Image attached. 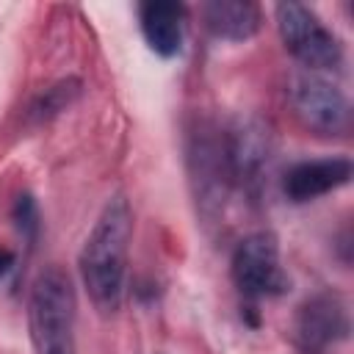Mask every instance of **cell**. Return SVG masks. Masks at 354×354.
I'll return each instance as SVG.
<instances>
[{"instance_id": "obj_6", "label": "cell", "mask_w": 354, "mask_h": 354, "mask_svg": "<svg viewBox=\"0 0 354 354\" xmlns=\"http://www.w3.org/2000/svg\"><path fill=\"white\" fill-rule=\"evenodd\" d=\"M351 180V163L346 158H318L301 160L288 169L282 177V191L290 202H310L318 199Z\"/></svg>"}, {"instance_id": "obj_4", "label": "cell", "mask_w": 354, "mask_h": 354, "mask_svg": "<svg viewBox=\"0 0 354 354\" xmlns=\"http://www.w3.org/2000/svg\"><path fill=\"white\" fill-rule=\"evenodd\" d=\"M290 102L296 116L321 136H340L348 130L351 108L346 94L315 72H301L293 77Z\"/></svg>"}, {"instance_id": "obj_12", "label": "cell", "mask_w": 354, "mask_h": 354, "mask_svg": "<svg viewBox=\"0 0 354 354\" xmlns=\"http://www.w3.org/2000/svg\"><path fill=\"white\" fill-rule=\"evenodd\" d=\"M14 268V252L8 249H0V282L8 277V271Z\"/></svg>"}, {"instance_id": "obj_1", "label": "cell", "mask_w": 354, "mask_h": 354, "mask_svg": "<svg viewBox=\"0 0 354 354\" xmlns=\"http://www.w3.org/2000/svg\"><path fill=\"white\" fill-rule=\"evenodd\" d=\"M133 235V213L124 196H113L80 249V277L100 313H116L124 293L127 246Z\"/></svg>"}, {"instance_id": "obj_7", "label": "cell", "mask_w": 354, "mask_h": 354, "mask_svg": "<svg viewBox=\"0 0 354 354\" xmlns=\"http://www.w3.org/2000/svg\"><path fill=\"white\" fill-rule=\"evenodd\" d=\"M346 332H348L346 310H343L340 299H335L329 293H321V296L310 299L299 313L296 335H299V343L307 351L326 348L329 343L346 337Z\"/></svg>"}, {"instance_id": "obj_8", "label": "cell", "mask_w": 354, "mask_h": 354, "mask_svg": "<svg viewBox=\"0 0 354 354\" xmlns=\"http://www.w3.org/2000/svg\"><path fill=\"white\" fill-rule=\"evenodd\" d=\"M141 33L152 53L160 58H174L183 50V30H185V8L174 0H149L138 8Z\"/></svg>"}, {"instance_id": "obj_11", "label": "cell", "mask_w": 354, "mask_h": 354, "mask_svg": "<svg viewBox=\"0 0 354 354\" xmlns=\"http://www.w3.org/2000/svg\"><path fill=\"white\" fill-rule=\"evenodd\" d=\"M14 218H17V227L22 232H33L36 224H39V216H36V205L30 196H19L17 205H14Z\"/></svg>"}, {"instance_id": "obj_9", "label": "cell", "mask_w": 354, "mask_h": 354, "mask_svg": "<svg viewBox=\"0 0 354 354\" xmlns=\"http://www.w3.org/2000/svg\"><path fill=\"white\" fill-rule=\"evenodd\" d=\"M205 25L213 36L243 41L260 30V8L249 0H210L202 6Z\"/></svg>"}, {"instance_id": "obj_10", "label": "cell", "mask_w": 354, "mask_h": 354, "mask_svg": "<svg viewBox=\"0 0 354 354\" xmlns=\"http://www.w3.org/2000/svg\"><path fill=\"white\" fill-rule=\"evenodd\" d=\"M75 94H77V88H75V83H72V80H69V83H58V86L47 88V94H41V100L36 102V108H33V111H36L39 116H53V113L64 111Z\"/></svg>"}, {"instance_id": "obj_2", "label": "cell", "mask_w": 354, "mask_h": 354, "mask_svg": "<svg viewBox=\"0 0 354 354\" xmlns=\"http://www.w3.org/2000/svg\"><path fill=\"white\" fill-rule=\"evenodd\" d=\"M75 288L64 268H44L30 288L28 329L36 354H75Z\"/></svg>"}, {"instance_id": "obj_3", "label": "cell", "mask_w": 354, "mask_h": 354, "mask_svg": "<svg viewBox=\"0 0 354 354\" xmlns=\"http://www.w3.org/2000/svg\"><path fill=\"white\" fill-rule=\"evenodd\" d=\"M277 28L285 50L307 69L324 72L337 69L343 61V47L337 36L318 19V14L301 3H279L277 6Z\"/></svg>"}, {"instance_id": "obj_5", "label": "cell", "mask_w": 354, "mask_h": 354, "mask_svg": "<svg viewBox=\"0 0 354 354\" xmlns=\"http://www.w3.org/2000/svg\"><path fill=\"white\" fill-rule=\"evenodd\" d=\"M232 282L246 299L277 296L288 288V277L279 266V246L274 235L254 232L243 238L232 254Z\"/></svg>"}]
</instances>
